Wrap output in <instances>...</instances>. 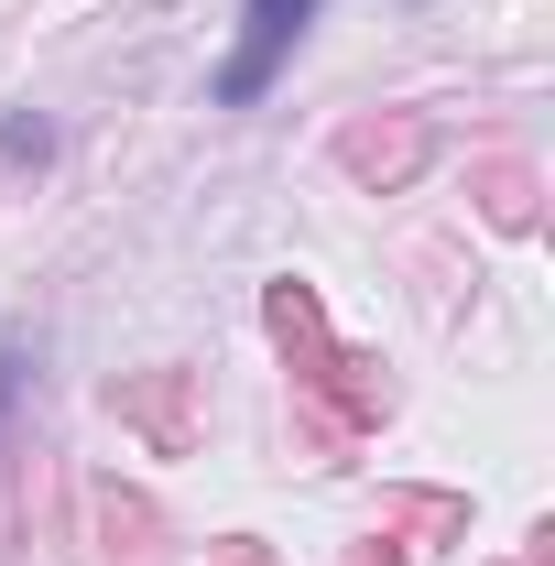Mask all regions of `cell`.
<instances>
[{"instance_id": "obj_1", "label": "cell", "mask_w": 555, "mask_h": 566, "mask_svg": "<svg viewBox=\"0 0 555 566\" xmlns=\"http://www.w3.org/2000/svg\"><path fill=\"white\" fill-rule=\"evenodd\" d=\"M316 11L327 0H240V44H229V66L208 76V109H262L294 66V44L316 33Z\"/></svg>"}, {"instance_id": "obj_2", "label": "cell", "mask_w": 555, "mask_h": 566, "mask_svg": "<svg viewBox=\"0 0 555 566\" xmlns=\"http://www.w3.org/2000/svg\"><path fill=\"white\" fill-rule=\"evenodd\" d=\"M0 164H55V120L44 109H0Z\"/></svg>"}, {"instance_id": "obj_3", "label": "cell", "mask_w": 555, "mask_h": 566, "mask_svg": "<svg viewBox=\"0 0 555 566\" xmlns=\"http://www.w3.org/2000/svg\"><path fill=\"white\" fill-rule=\"evenodd\" d=\"M22 392H33V338H0V436L22 415Z\"/></svg>"}]
</instances>
